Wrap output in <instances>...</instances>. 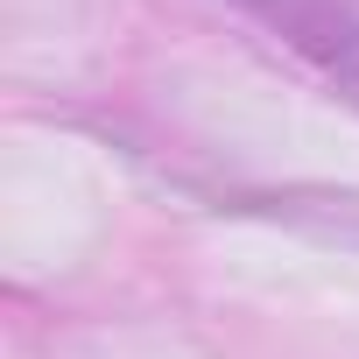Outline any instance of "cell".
Segmentation results:
<instances>
[{
	"label": "cell",
	"mask_w": 359,
	"mask_h": 359,
	"mask_svg": "<svg viewBox=\"0 0 359 359\" xmlns=\"http://www.w3.org/2000/svg\"><path fill=\"white\" fill-rule=\"evenodd\" d=\"M261 22H275L303 57H317L359 99V0H247Z\"/></svg>",
	"instance_id": "6da1fadb"
}]
</instances>
